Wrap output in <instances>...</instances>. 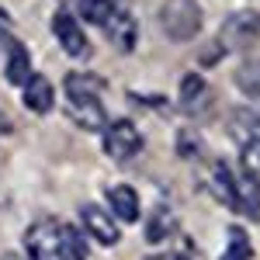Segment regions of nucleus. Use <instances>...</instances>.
I'll return each mask as SVG.
<instances>
[{
	"instance_id": "nucleus-1",
	"label": "nucleus",
	"mask_w": 260,
	"mask_h": 260,
	"mask_svg": "<svg viewBox=\"0 0 260 260\" xmlns=\"http://www.w3.org/2000/svg\"><path fill=\"white\" fill-rule=\"evenodd\" d=\"M24 246L31 260H87V243L80 229L59 219H39L35 225H28Z\"/></svg>"
},
{
	"instance_id": "nucleus-2",
	"label": "nucleus",
	"mask_w": 260,
	"mask_h": 260,
	"mask_svg": "<svg viewBox=\"0 0 260 260\" xmlns=\"http://www.w3.org/2000/svg\"><path fill=\"white\" fill-rule=\"evenodd\" d=\"M104 80L94 73H70L66 77V115L80 125L83 132H104L108 115L101 108Z\"/></svg>"
},
{
	"instance_id": "nucleus-3",
	"label": "nucleus",
	"mask_w": 260,
	"mask_h": 260,
	"mask_svg": "<svg viewBox=\"0 0 260 260\" xmlns=\"http://www.w3.org/2000/svg\"><path fill=\"white\" fill-rule=\"evenodd\" d=\"M160 24L174 42H187L201 31V4L198 0H167L160 7Z\"/></svg>"
},
{
	"instance_id": "nucleus-4",
	"label": "nucleus",
	"mask_w": 260,
	"mask_h": 260,
	"mask_svg": "<svg viewBox=\"0 0 260 260\" xmlns=\"http://www.w3.org/2000/svg\"><path fill=\"white\" fill-rule=\"evenodd\" d=\"M260 42V11H236L222 21L219 45L225 52H243Z\"/></svg>"
},
{
	"instance_id": "nucleus-5",
	"label": "nucleus",
	"mask_w": 260,
	"mask_h": 260,
	"mask_svg": "<svg viewBox=\"0 0 260 260\" xmlns=\"http://www.w3.org/2000/svg\"><path fill=\"white\" fill-rule=\"evenodd\" d=\"M101 146H104V153L115 163H128L142 149V136L128 118H121V121H111V125L101 132Z\"/></svg>"
},
{
	"instance_id": "nucleus-6",
	"label": "nucleus",
	"mask_w": 260,
	"mask_h": 260,
	"mask_svg": "<svg viewBox=\"0 0 260 260\" xmlns=\"http://www.w3.org/2000/svg\"><path fill=\"white\" fill-rule=\"evenodd\" d=\"M229 208L260 219V180L246 170H229Z\"/></svg>"
},
{
	"instance_id": "nucleus-7",
	"label": "nucleus",
	"mask_w": 260,
	"mask_h": 260,
	"mask_svg": "<svg viewBox=\"0 0 260 260\" xmlns=\"http://www.w3.org/2000/svg\"><path fill=\"white\" fill-rule=\"evenodd\" d=\"M80 222H83V229H87V236L94 243H101V246H115L121 240V229H118V222H115V215L108 208H101V205H83Z\"/></svg>"
},
{
	"instance_id": "nucleus-8",
	"label": "nucleus",
	"mask_w": 260,
	"mask_h": 260,
	"mask_svg": "<svg viewBox=\"0 0 260 260\" xmlns=\"http://www.w3.org/2000/svg\"><path fill=\"white\" fill-rule=\"evenodd\" d=\"M52 31H56L59 45L66 49V56H73V59H87V56H90V42H87L83 28L70 18V14H56V18H52Z\"/></svg>"
},
{
	"instance_id": "nucleus-9",
	"label": "nucleus",
	"mask_w": 260,
	"mask_h": 260,
	"mask_svg": "<svg viewBox=\"0 0 260 260\" xmlns=\"http://www.w3.org/2000/svg\"><path fill=\"white\" fill-rule=\"evenodd\" d=\"M108 212L118 222H139V194L128 184L108 187Z\"/></svg>"
},
{
	"instance_id": "nucleus-10",
	"label": "nucleus",
	"mask_w": 260,
	"mask_h": 260,
	"mask_svg": "<svg viewBox=\"0 0 260 260\" xmlns=\"http://www.w3.org/2000/svg\"><path fill=\"white\" fill-rule=\"evenodd\" d=\"M136 31H139V28H136V18H132L128 7H121L118 14L104 24V35L111 39V45H118L121 52H132V49H136Z\"/></svg>"
},
{
	"instance_id": "nucleus-11",
	"label": "nucleus",
	"mask_w": 260,
	"mask_h": 260,
	"mask_svg": "<svg viewBox=\"0 0 260 260\" xmlns=\"http://www.w3.org/2000/svg\"><path fill=\"white\" fill-rule=\"evenodd\" d=\"M21 90H24V108H28V111L45 115V111L52 108V83L45 80V77H35V73H31V80L24 83Z\"/></svg>"
},
{
	"instance_id": "nucleus-12",
	"label": "nucleus",
	"mask_w": 260,
	"mask_h": 260,
	"mask_svg": "<svg viewBox=\"0 0 260 260\" xmlns=\"http://www.w3.org/2000/svg\"><path fill=\"white\" fill-rule=\"evenodd\" d=\"M121 7H128V0H80L83 21H90V24H98V28H104Z\"/></svg>"
},
{
	"instance_id": "nucleus-13",
	"label": "nucleus",
	"mask_w": 260,
	"mask_h": 260,
	"mask_svg": "<svg viewBox=\"0 0 260 260\" xmlns=\"http://www.w3.org/2000/svg\"><path fill=\"white\" fill-rule=\"evenodd\" d=\"M7 80L14 83V87H24V83L31 80V62H28V49L14 42L11 49H7Z\"/></svg>"
},
{
	"instance_id": "nucleus-14",
	"label": "nucleus",
	"mask_w": 260,
	"mask_h": 260,
	"mask_svg": "<svg viewBox=\"0 0 260 260\" xmlns=\"http://www.w3.org/2000/svg\"><path fill=\"white\" fill-rule=\"evenodd\" d=\"M236 87H240L243 94L250 101H260V59H246L236 66Z\"/></svg>"
},
{
	"instance_id": "nucleus-15",
	"label": "nucleus",
	"mask_w": 260,
	"mask_h": 260,
	"mask_svg": "<svg viewBox=\"0 0 260 260\" xmlns=\"http://www.w3.org/2000/svg\"><path fill=\"white\" fill-rule=\"evenodd\" d=\"M177 229V219H174V212L170 208H156L149 222H146V240L149 243H167V236Z\"/></svg>"
},
{
	"instance_id": "nucleus-16",
	"label": "nucleus",
	"mask_w": 260,
	"mask_h": 260,
	"mask_svg": "<svg viewBox=\"0 0 260 260\" xmlns=\"http://www.w3.org/2000/svg\"><path fill=\"white\" fill-rule=\"evenodd\" d=\"M201 101H208V87H205V80L198 73H187L184 83H180V104L187 111H194V108H201Z\"/></svg>"
},
{
	"instance_id": "nucleus-17",
	"label": "nucleus",
	"mask_w": 260,
	"mask_h": 260,
	"mask_svg": "<svg viewBox=\"0 0 260 260\" xmlns=\"http://www.w3.org/2000/svg\"><path fill=\"white\" fill-rule=\"evenodd\" d=\"M229 246H225V253H222L219 260H253V246H250V240L243 236V229H233L229 233Z\"/></svg>"
},
{
	"instance_id": "nucleus-18",
	"label": "nucleus",
	"mask_w": 260,
	"mask_h": 260,
	"mask_svg": "<svg viewBox=\"0 0 260 260\" xmlns=\"http://www.w3.org/2000/svg\"><path fill=\"white\" fill-rule=\"evenodd\" d=\"M243 170L260 180V139H253V142L243 146Z\"/></svg>"
},
{
	"instance_id": "nucleus-19",
	"label": "nucleus",
	"mask_w": 260,
	"mask_h": 260,
	"mask_svg": "<svg viewBox=\"0 0 260 260\" xmlns=\"http://www.w3.org/2000/svg\"><path fill=\"white\" fill-rule=\"evenodd\" d=\"M11 45H14V35H11V18H7V14L0 11V49L7 52Z\"/></svg>"
},
{
	"instance_id": "nucleus-20",
	"label": "nucleus",
	"mask_w": 260,
	"mask_h": 260,
	"mask_svg": "<svg viewBox=\"0 0 260 260\" xmlns=\"http://www.w3.org/2000/svg\"><path fill=\"white\" fill-rule=\"evenodd\" d=\"M146 260H187V257H184V253H170V250H167V253H153V257H146Z\"/></svg>"
},
{
	"instance_id": "nucleus-21",
	"label": "nucleus",
	"mask_w": 260,
	"mask_h": 260,
	"mask_svg": "<svg viewBox=\"0 0 260 260\" xmlns=\"http://www.w3.org/2000/svg\"><path fill=\"white\" fill-rule=\"evenodd\" d=\"M7 132H11V118H7V115H0V136H7Z\"/></svg>"
},
{
	"instance_id": "nucleus-22",
	"label": "nucleus",
	"mask_w": 260,
	"mask_h": 260,
	"mask_svg": "<svg viewBox=\"0 0 260 260\" xmlns=\"http://www.w3.org/2000/svg\"><path fill=\"white\" fill-rule=\"evenodd\" d=\"M0 260H21V257H18V253H4Z\"/></svg>"
}]
</instances>
